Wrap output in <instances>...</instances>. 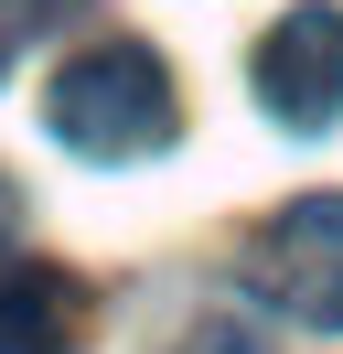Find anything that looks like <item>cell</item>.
<instances>
[{
  "instance_id": "3",
  "label": "cell",
  "mask_w": 343,
  "mask_h": 354,
  "mask_svg": "<svg viewBox=\"0 0 343 354\" xmlns=\"http://www.w3.org/2000/svg\"><path fill=\"white\" fill-rule=\"evenodd\" d=\"M257 108L300 140L333 129V108H343V11L333 0H290L257 32Z\"/></svg>"
},
{
  "instance_id": "4",
  "label": "cell",
  "mask_w": 343,
  "mask_h": 354,
  "mask_svg": "<svg viewBox=\"0 0 343 354\" xmlns=\"http://www.w3.org/2000/svg\"><path fill=\"white\" fill-rule=\"evenodd\" d=\"M97 301L54 258H0V354H86Z\"/></svg>"
},
{
  "instance_id": "2",
  "label": "cell",
  "mask_w": 343,
  "mask_h": 354,
  "mask_svg": "<svg viewBox=\"0 0 343 354\" xmlns=\"http://www.w3.org/2000/svg\"><path fill=\"white\" fill-rule=\"evenodd\" d=\"M247 279L268 290L290 322L343 333V194H300V204H279V215L257 225Z\"/></svg>"
},
{
  "instance_id": "1",
  "label": "cell",
  "mask_w": 343,
  "mask_h": 354,
  "mask_svg": "<svg viewBox=\"0 0 343 354\" xmlns=\"http://www.w3.org/2000/svg\"><path fill=\"white\" fill-rule=\"evenodd\" d=\"M43 129L64 140L75 161H150L172 151V129H183V97H172V65L150 44H86L75 65H54V86H43Z\"/></svg>"
}]
</instances>
